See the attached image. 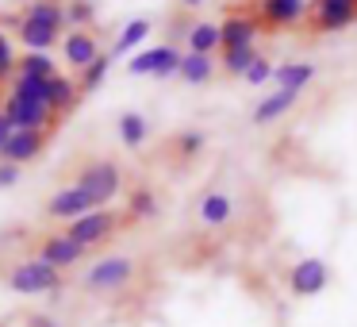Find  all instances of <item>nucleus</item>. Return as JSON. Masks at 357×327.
Masks as SVG:
<instances>
[{"label":"nucleus","instance_id":"nucleus-8","mask_svg":"<svg viewBox=\"0 0 357 327\" xmlns=\"http://www.w3.org/2000/svg\"><path fill=\"white\" fill-rule=\"evenodd\" d=\"M177 66H181V50L177 47H146L127 62V70H131L135 78L169 81V78H177Z\"/></svg>","mask_w":357,"mask_h":327},{"label":"nucleus","instance_id":"nucleus-28","mask_svg":"<svg viewBox=\"0 0 357 327\" xmlns=\"http://www.w3.org/2000/svg\"><path fill=\"white\" fill-rule=\"evenodd\" d=\"M127 212H131L135 219H150V216H158V196L150 193V189H135V193L127 196Z\"/></svg>","mask_w":357,"mask_h":327},{"label":"nucleus","instance_id":"nucleus-18","mask_svg":"<svg viewBox=\"0 0 357 327\" xmlns=\"http://www.w3.org/2000/svg\"><path fill=\"white\" fill-rule=\"evenodd\" d=\"M177 78L188 81V85H208L211 78H215V58L208 54H181V66H177Z\"/></svg>","mask_w":357,"mask_h":327},{"label":"nucleus","instance_id":"nucleus-24","mask_svg":"<svg viewBox=\"0 0 357 327\" xmlns=\"http://www.w3.org/2000/svg\"><path fill=\"white\" fill-rule=\"evenodd\" d=\"M16 73L50 81V78H58V66H54V58H50V54H24V58H16Z\"/></svg>","mask_w":357,"mask_h":327},{"label":"nucleus","instance_id":"nucleus-12","mask_svg":"<svg viewBox=\"0 0 357 327\" xmlns=\"http://www.w3.org/2000/svg\"><path fill=\"white\" fill-rule=\"evenodd\" d=\"M47 143H50L47 131H12V139L0 147V162H12V166L35 162L47 150Z\"/></svg>","mask_w":357,"mask_h":327},{"label":"nucleus","instance_id":"nucleus-10","mask_svg":"<svg viewBox=\"0 0 357 327\" xmlns=\"http://www.w3.org/2000/svg\"><path fill=\"white\" fill-rule=\"evenodd\" d=\"M331 281V270H326L323 258H300V262L288 270V289L296 296H319Z\"/></svg>","mask_w":357,"mask_h":327},{"label":"nucleus","instance_id":"nucleus-22","mask_svg":"<svg viewBox=\"0 0 357 327\" xmlns=\"http://www.w3.org/2000/svg\"><path fill=\"white\" fill-rule=\"evenodd\" d=\"M146 35H150V20H131V24L119 31V39H116V47L108 50V58L116 62V58L131 54L135 47H142V43H146Z\"/></svg>","mask_w":357,"mask_h":327},{"label":"nucleus","instance_id":"nucleus-32","mask_svg":"<svg viewBox=\"0 0 357 327\" xmlns=\"http://www.w3.org/2000/svg\"><path fill=\"white\" fill-rule=\"evenodd\" d=\"M20 181V166L12 162H0V189H12Z\"/></svg>","mask_w":357,"mask_h":327},{"label":"nucleus","instance_id":"nucleus-23","mask_svg":"<svg viewBox=\"0 0 357 327\" xmlns=\"http://www.w3.org/2000/svg\"><path fill=\"white\" fill-rule=\"evenodd\" d=\"M119 139H123V147L139 150L142 143L150 139V124H146V116H142V112H123V116H119Z\"/></svg>","mask_w":357,"mask_h":327},{"label":"nucleus","instance_id":"nucleus-25","mask_svg":"<svg viewBox=\"0 0 357 327\" xmlns=\"http://www.w3.org/2000/svg\"><path fill=\"white\" fill-rule=\"evenodd\" d=\"M257 58V47H242V50H219V70L231 78H246L250 62Z\"/></svg>","mask_w":357,"mask_h":327},{"label":"nucleus","instance_id":"nucleus-3","mask_svg":"<svg viewBox=\"0 0 357 327\" xmlns=\"http://www.w3.org/2000/svg\"><path fill=\"white\" fill-rule=\"evenodd\" d=\"M8 289L20 296H47L62 289V273L39 258H27V262H16L8 270Z\"/></svg>","mask_w":357,"mask_h":327},{"label":"nucleus","instance_id":"nucleus-9","mask_svg":"<svg viewBox=\"0 0 357 327\" xmlns=\"http://www.w3.org/2000/svg\"><path fill=\"white\" fill-rule=\"evenodd\" d=\"M307 20V0H261L257 4V27L269 31H292Z\"/></svg>","mask_w":357,"mask_h":327},{"label":"nucleus","instance_id":"nucleus-33","mask_svg":"<svg viewBox=\"0 0 357 327\" xmlns=\"http://www.w3.org/2000/svg\"><path fill=\"white\" fill-rule=\"evenodd\" d=\"M12 131H16V127H12L8 119H4V112H0V147H4V143L12 139Z\"/></svg>","mask_w":357,"mask_h":327},{"label":"nucleus","instance_id":"nucleus-27","mask_svg":"<svg viewBox=\"0 0 357 327\" xmlns=\"http://www.w3.org/2000/svg\"><path fill=\"white\" fill-rule=\"evenodd\" d=\"M93 20H96L93 0H66V24H73V31H85Z\"/></svg>","mask_w":357,"mask_h":327},{"label":"nucleus","instance_id":"nucleus-6","mask_svg":"<svg viewBox=\"0 0 357 327\" xmlns=\"http://www.w3.org/2000/svg\"><path fill=\"white\" fill-rule=\"evenodd\" d=\"M307 24H311V31H319V35L346 31L349 24H357V0H311Z\"/></svg>","mask_w":357,"mask_h":327},{"label":"nucleus","instance_id":"nucleus-5","mask_svg":"<svg viewBox=\"0 0 357 327\" xmlns=\"http://www.w3.org/2000/svg\"><path fill=\"white\" fill-rule=\"evenodd\" d=\"M0 112H4V119H8L16 131H47L50 135V127H54V119H58L43 101H27V96H16V93L4 96Z\"/></svg>","mask_w":357,"mask_h":327},{"label":"nucleus","instance_id":"nucleus-30","mask_svg":"<svg viewBox=\"0 0 357 327\" xmlns=\"http://www.w3.org/2000/svg\"><path fill=\"white\" fill-rule=\"evenodd\" d=\"M265 81H273V62L265 54H257L246 70V85H265Z\"/></svg>","mask_w":357,"mask_h":327},{"label":"nucleus","instance_id":"nucleus-16","mask_svg":"<svg viewBox=\"0 0 357 327\" xmlns=\"http://www.w3.org/2000/svg\"><path fill=\"white\" fill-rule=\"evenodd\" d=\"M311 78H315V66L311 62H284L273 70V81H277L280 93H296V96L311 85Z\"/></svg>","mask_w":357,"mask_h":327},{"label":"nucleus","instance_id":"nucleus-15","mask_svg":"<svg viewBox=\"0 0 357 327\" xmlns=\"http://www.w3.org/2000/svg\"><path fill=\"white\" fill-rule=\"evenodd\" d=\"M254 39H257V20H250V16H227L223 24H219V43H223V50L254 47Z\"/></svg>","mask_w":357,"mask_h":327},{"label":"nucleus","instance_id":"nucleus-20","mask_svg":"<svg viewBox=\"0 0 357 327\" xmlns=\"http://www.w3.org/2000/svg\"><path fill=\"white\" fill-rule=\"evenodd\" d=\"M296 101H300L296 93H280V89H277V93H269V96H265V101L254 108V124L265 127V124H273V119L288 116V112L296 108Z\"/></svg>","mask_w":357,"mask_h":327},{"label":"nucleus","instance_id":"nucleus-17","mask_svg":"<svg viewBox=\"0 0 357 327\" xmlns=\"http://www.w3.org/2000/svg\"><path fill=\"white\" fill-rule=\"evenodd\" d=\"M77 81L73 78H62V73H58V78H50L47 81V108L54 112V116H66V112H73L77 108Z\"/></svg>","mask_w":357,"mask_h":327},{"label":"nucleus","instance_id":"nucleus-34","mask_svg":"<svg viewBox=\"0 0 357 327\" xmlns=\"http://www.w3.org/2000/svg\"><path fill=\"white\" fill-rule=\"evenodd\" d=\"M27 324H31V327H62V324H54L50 316H31Z\"/></svg>","mask_w":357,"mask_h":327},{"label":"nucleus","instance_id":"nucleus-21","mask_svg":"<svg viewBox=\"0 0 357 327\" xmlns=\"http://www.w3.org/2000/svg\"><path fill=\"white\" fill-rule=\"evenodd\" d=\"M231 216H234V201L227 193H208L200 201V219L208 227H223V224H231Z\"/></svg>","mask_w":357,"mask_h":327},{"label":"nucleus","instance_id":"nucleus-31","mask_svg":"<svg viewBox=\"0 0 357 327\" xmlns=\"http://www.w3.org/2000/svg\"><path fill=\"white\" fill-rule=\"evenodd\" d=\"M16 73V50H12V39L0 31V81Z\"/></svg>","mask_w":357,"mask_h":327},{"label":"nucleus","instance_id":"nucleus-13","mask_svg":"<svg viewBox=\"0 0 357 327\" xmlns=\"http://www.w3.org/2000/svg\"><path fill=\"white\" fill-rule=\"evenodd\" d=\"M85 212H93V201H89V196L81 193L77 185H66V189H58V193L47 201V216L62 219V224H73V219H81Z\"/></svg>","mask_w":357,"mask_h":327},{"label":"nucleus","instance_id":"nucleus-4","mask_svg":"<svg viewBox=\"0 0 357 327\" xmlns=\"http://www.w3.org/2000/svg\"><path fill=\"white\" fill-rule=\"evenodd\" d=\"M119 224H123V216H119V212H112V208H93V212H85L81 219L66 224V235H70L77 247L96 250V247H104V242L116 235Z\"/></svg>","mask_w":357,"mask_h":327},{"label":"nucleus","instance_id":"nucleus-29","mask_svg":"<svg viewBox=\"0 0 357 327\" xmlns=\"http://www.w3.org/2000/svg\"><path fill=\"white\" fill-rule=\"evenodd\" d=\"M204 143H208V139H204V131H181L173 147H177L181 158H192V154H200V150H204Z\"/></svg>","mask_w":357,"mask_h":327},{"label":"nucleus","instance_id":"nucleus-11","mask_svg":"<svg viewBox=\"0 0 357 327\" xmlns=\"http://www.w3.org/2000/svg\"><path fill=\"white\" fill-rule=\"evenodd\" d=\"M85 254H89V250H85V247H77V242H73L66 231L47 235V239L39 242V262L54 266L58 273H62V270H73L77 262H85Z\"/></svg>","mask_w":357,"mask_h":327},{"label":"nucleus","instance_id":"nucleus-26","mask_svg":"<svg viewBox=\"0 0 357 327\" xmlns=\"http://www.w3.org/2000/svg\"><path fill=\"white\" fill-rule=\"evenodd\" d=\"M108 70H112L108 54H100L96 62H89L85 70H81V78H77V93H96V89L104 85V78H108Z\"/></svg>","mask_w":357,"mask_h":327},{"label":"nucleus","instance_id":"nucleus-35","mask_svg":"<svg viewBox=\"0 0 357 327\" xmlns=\"http://www.w3.org/2000/svg\"><path fill=\"white\" fill-rule=\"evenodd\" d=\"M181 4H185V8H196V4H204V0H181Z\"/></svg>","mask_w":357,"mask_h":327},{"label":"nucleus","instance_id":"nucleus-1","mask_svg":"<svg viewBox=\"0 0 357 327\" xmlns=\"http://www.w3.org/2000/svg\"><path fill=\"white\" fill-rule=\"evenodd\" d=\"M62 27H66L62 0H31L20 16V43L27 47V54H47L58 43Z\"/></svg>","mask_w":357,"mask_h":327},{"label":"nucleus","instance_id":"nucleus-19","mask_svg":"<svg viewBox=\"0 0 357 327\" xmlns=\"http://www.w3.org/2000/svg\"><path fill=\"white\" fill-rule=\"evenodd\" d=\"M188 54H215V50H223V43H219V24H211V20H204V24H192L188 27V39H185Z\"/></svg>","mask_w":357,"mask_h":327},{"label":"nucleus","instance_id":"nucleus-7","mask_svg":"<svg viewBox=\"0 0 357 327\" xmlns=\"http://www.w3.org/2000/svg\"><path fill=\"white\" fill-rule=\"evenodd\" d=\"M131 281H135V262L123 254L100 258V262L85 273V285L93 289V293H116V289L131 285Z\"/></svg>","mask_w":357,"mask_h":327},{"label":"nucleus","instance_id":"nucleus-2","mask_svg":"<svg viewBox=\"0 0 357 327\" xmlns=\"http://www.w3.org/2000/svg\"><path fill=\"white\" fill-rule=\"evenodd\" d=\"M73 185H77L89 201H93V208H108V204L119 196L123 173H119V166L112 162V158H100V162H89L85 170L77 173V181H73Z\"/></svg>","mask_w":357,"mask_h":327},{"label":"nucleus","instance_id":"nucleus-14","mask_svg":"<svg viewBox=\"0 0 357 327\" xmlns=\"http://www.w3.org/2000/svg\"><path fill=\"white\" fill-rule=\"evenodd\" d=\"M104 50H100V43H96V35H89V31H70L62 39V58L73 66V70H85L89 62H96Z\"/></svg>","mask_w":357,"mask_h":327}]
</instances>
